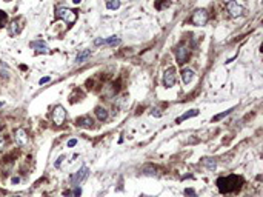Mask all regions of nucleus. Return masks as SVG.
I'll return each mask as SVG.
<instances>
[{
    "label": "nucleus",
    "mask_w": 263,
    "mask_h": 197,
    "mask_svg": "<svg viewBox=\"0 0 263 197\" xmlns=\"http://www.w3.org/2000/svg\"><path fill=\"white\" fill-rule=\"evenodd\" d=\"M243 185V177L240 176H235V174H231L228 177H219L217 179V188L220 193L223 194H228V193H234L237 189H240Z\"/></svg>",
    "instance_id": "f257e3e1"
},
{
    "label": "nucleus",
    "mask_w": 263,
    "mask_h": 197,
    "mask_svg": "<svg viewBox=\"0 0 263 197\" xmlns=\"http://www.w3.org/2000/svg\"><path fill=\"white\" fill-rule=\"evenodd\" d=\"M56 17L57 18H62V20H65L66 23H74L75 20H77V13L73 11V9H69V8H63V6H60V8H57L56 9Z\"/></svg>",
    "instance_id": "f03ea898"
},
{
    "label": "nucleus",
    "mask_w": 263,
    "mask_h": 197,
    "mask_svg": "<svg viewBox=\"0 0 263 197\" xmlns=\"http://www.w3.org/2000/svg\"><path fill=\"white\" fill-rule=\"evenodd\" d=\"M208 22V13L206 9H197L192 16H191V23L195 26H202Z\"/></svg>",
    "instance_id": "7ed1b4c3"
},
{
    "label": "nucleus",
    "mask_w": 263,
    "mask_h": 197,
    "mask_svg": "<svg viewBox=\"0 0 263 197\" xmlns=\"http://www.w3.org/2000/svg\"><path fill=\"white\" fill-rule=\"evenodd\" d=\"M65 120H66V111H65V108L57 105V106L53 109V122H54L57 126H60L65 123Z\"/></svg>",
    "instance_id": "20e7f679"
},
{
    "label": "nucleus",
    "mask_w": 263,
    "mask_h": 197,
    "mask_svg": "<svg viewBox=\"0 0 263 197\" xmlns=\"http://www.w3.org/2000/svg\"><path fill=\"white\" fill-rule=\"evenodd\" d=\"M14 139H16V143L19 145V146H22V148H25V146L29 145V136H28L26 129H23V128H19L16 131Z\"/></svg>",
    "instance_id": "39448f33"
},
{
    "label": "nucleus",
    "mask_w": 263,
    "mask_h": 197,
    "mask_svg": "<svg viewBox=\"0 0 263 197\" xmlns=\"http://www.w3.org/2000/svg\"><path fill=\"white\" fill-rule=\"evenodd\" d=\"M175 59H177V62H179L180 65L186 63L189 60V49L186 46H179V48L175 49Z\"/></svg>",
    "instance_id": "423d86ee"
},
{
    "label": "nucleus",
    "mask_w": 263,
    "mask_h": 197,
    "mask_svg": "<svg viewBox=\"0 0 263 197\" xmlns=\"http://www.w3.org/2000/svg\"><path fill=\"white\" fill-rule=\"evenodd\" d=\"M163 85H165V88H171V86L175 85V71H174V68H169V70L165 71V74H163Z\"/></svg>",
    "instance_id": "0eeeda50"
},
{
    "label": "nucleus",
    "mask_w": 263,
    "mask_h": 197,
    "mask_svg": "<svg viewBox=\"0 0 263 197\" xmlns=\"http://www.w3.org/2000/svg\"><path fill=\"white\" fill-rule=\"evenodd\" d=\"M226 8H228V13H229V16L231 17H237V16H240L242 13H243V8L237 3V2H228V5H226Z\"/></svg>",
    "instance_id": "6e6552de"
},
{
    "label": "nucleus",
    "mask_w": 263,
    "mask_h": 197,
    "mask_svg": "<svg viewBox=\"0 0 263 197\" xmlns=\"http://www.w3.org/2000/svg\"><path fill=\"white\" fill-rule=\"evenodd\" d=\"M88 174H89V169L86 168V166H83L80 171H77L74 176H71V182L74 183V185H78V183H82L83 180L88 177Z\"/></svg>",
    "instance_id": "1a4fd4ad"
},
{
    "label": "nucleus",
    "mask_w": 263,
    "mask_h": 197,
    "mask_svg": "<svg viewBox=\"0 0 263 197\" xmlns=\"http://www.w3.org/2000/svg\"><path fill=\"white\" fill-rule=\"evenodd\" d=\"M93 119L89 117V116H82V117H78L77 120H75V125L80 126V128H93Z\"/></svg>",
    "instance_id": "9d476101"
},
{
    "label": "nucleus",
    "mask_w": 263,
    "mask_h": 197,
    "mask_svg": "<svg viewBox=\"0 0 263 197\" xmlns=\"http://www.w3.org/2000/svg\"><path fill=\"white\" fill-rule=\"evenodd\" d=\"M20 31H22V25H20V20H13L11 23H9V26H8V33H9V36H17Z\"/></svg>",
    "instance_id": "9b49d317"
},
{
    "label": "nucleus",
    "mask_w": 263,
    "mask_h": 197,
    "mask_svg": "<svg viewBox=\"0 0 263 197\" xmlns=\"http://www.w3.org/2000/svg\"><path fill=\"white\" fill-rule=\"evenodd\" d=\"M115 43H119V39L115 36L109 37V39H95L94 40V45H115Z\"/></svg>",
    "instance_id": "f8f14e48"
},
{
    "label": "nucleus",
    "mask_w": 263,
    "mask_h": 197,
    "mask_svg": "<svg viewBox=\"0 0 263 197\" xmlns=\"http://www.w3.org/2000/svg\"><path fill=\"white\" fill-rule=\"evenodd\" d=\"M29 46L33 48V49H36L37 53H48V46H46V43H43V42H31L29 43Z\"/></svg>",
    "instance_id": "ddd939ff"
},
{
    "label": "nucleus",
    "mask_w": 263,
    "mask_h": 197,
    "mask_svg": "<svg viewBox=\"0 0 263 197\" xmlns=\"http://www.w3.org/2000/svg\"><path fill=\"white\" fill-rule=\"evenodd\" d=\"M195 116H199V109H191V111H188V112H185L183 116H180L175 122L177 123H182L183 120H186V119H191V117H195Z\"/></svg>",
    "instance_id": "4468645a"
},
{
    "label": "nucleus",
    "mask_w": 263,
    "mask_h": 197,
    "mask_svg": "<svg viewBox=\"0 0 263 197\" xmlns=\"http://www.w3.org/2000/svg\"><path fill=\"white\" fill-rule=\"evenodd\" d=\"M95 116H97V119H99L100 122H105V120L108 119V111H106L105 108L97 106L95 108Z\"/></svg>",
    "instance_id": "2eb2a0df"
},
{
    "label": "nucleus",
    "mask_w": 263,
    "mask_h": 197,
    "mask_svg": "<svg viewBox=\"0 0 263 197\" xmlns=\"http://www.w3.org/2000/svg\"><path fill=\"white\" fill-rule=\"evenodd\" d=\"M182 79H183V83L188 85L189 82L194 79V71L192 70H183L182 71Z\"/></svg>",
    "instance_id": "dca6fc26"
},
{
    "label": "nucleus",
    "mask_w": 263,
    "mask_h": 197,
    "mask_svg": "<svg viewBox=\"0 0 263 197\" xmlns=\"http://www.w3.org/2000/svg\"><path fill=\"white\" fill-rule=\"evenodd\" d=\"M232 111H234V108H231V109H226V111H223V112H220V114L214 116V117H212V122H219V120H222L223 117H226V116H229V114H231Z\"/></svg>",
    "instance_id": "f3484780"
},
{
    "label": "nucleus",
    "mask_w": 263,
    "mask_h": 197,
    "mask_svg": "<svg viewBox=\"0 0 263 197\" xmlns=\"http://www.w3.org/2000/svg\"><path fill=\"white\" fill-rule=\"evenodd\" d=\"M89 55H91V51H89V49H86V51H83V53H80L78 55H77L75 62H77V63H83V60H86Z\"/></svg>",
    "instance_id": "a211bd4d"
},
{
    "label": "nucleus",
    "mask_w": 263,
    "mask_h": 197,
    "mask_svg": "<svg viewBox=\"0 0 263 197\" xmlns=\"http://www.w3.org/2000/svg\"><path fill=\"white\" fill-rule=\"evenodd\" d=\"M120 6V0H106V8L108 9H117Z\"/></svg>",
    "instance_id": "6ab92c4d"
},
{
    "label": "nucleus",
    "mask_w": 263,
    "mask_h": 197,
    "mask_svg": "<svg viewBox=\"0 0 263 197\" xmlns=\"http://www.w3.org/2000/svg\"><path fill=\"white\" fill-rule=\"evenodd\" d=\"M8 22V14L5 11H0V28H3Z\"/></svg>",
    "instance_id": "aec40b11"
},
{
    "label": "nucleus",
    "mask_w": 263,
    "mask_h": 197,
    "mask_svg": "<svg viewBox=\"0 0 263 197\" xmlns=\"http://www.w3.org/2000/svg\"><path fill=\"white\" fill-rule=\"evenodd\" d=\"M203 165L208 166L209 169H215V162L212 160V159H203Z\"/></svg>",
    "instance_id": "412c9836"
},
{
    "label": "nucleus",
    "mask_w": 263,
    "mask_h": 197,
    "mask_svg": "<svg viewBox=\"0 0 263 197\" xmlns=\"http://www.w3.org/2000/svg\"><path fill=\"white\" fill-rule=\"evenodd\" d=\"M169 6V2H162V0H155V8L157 9H163V8H166Z\"/></svg>",
    "instance_id": "4be33fe9"
},
{
    "label": "nucleus",
    "mask_w": 263,
    "mask_h": 197,
    "mask_svg": "<svg viewBox=\"0 0 263 197\" xmlns=\"http://www.w3.org/2000/svg\"><path fill=\"white\" fill-rule=\"evenodd\" d=\"M185 194H186L188 197H199L197 194H195V191H194L192 188H186V189H185Z\"/></svg>",
    "instance_id": "5701e85b"
},
{
    "label": "nucleus",
    "mask_w": 263,
    "mask_h": 197,
    "mask_svg": "<svg viewBox=\"0 0 263 197\" xmlns=\"http://www.w3.org/2000/svg\"><path fill=\"white\" fill-rule=\"evenodd\" d=\"M5 143H6V139H5V136H0V151L5 148Z\"/></svg>",
    "instance_id": "b1692460"
},
{
    "label": "nucleus",
    "mask_w": 263,
    "mask_h": 197,
    "mask_svg": "<svg viewBox=\"0 0 263 197\" xmlns=\"http://www.w3.org/2000/svg\"><path fill=\"white\" fill-rule=\"evenodd\" d=\"M49 80H51V79H49V77H42V79H40V80H38V83H40V85H43V83H48V82H49Z\"/></svg>",
    "instance_id": "393cba45"
},
{
    "label": "nucleus",
    "mask_w": 263,
    "mask_h": 197,
    "mask_svg": "<svg viewBox=\"0 0 263 197\" xmlns=\"http://www.w3.org/2000/svg\"><path fill=\"white\" fill-rule=\"evenodd\" d=\"M75 145H77V139H71V140L68 142V148H73Z\"/></svg>",
    "instance_id": "a878e982"
},
{
    "label": "nucleus",
    "mask_w": 263,
    "mask_h": 197,
    "mask_svg": "<svg viewBox=\"0 0 263 197\" xmlns=\"http://www.w3.org/2000/svg\"><path fill=\"white\" fill-rule=\"evenodd\" d=\"M63 159H65V156H62V157H58V160H57L56 163H54V166H56V168H58V166H60V163H62V160H63Z\"/></svg>",
    "instance_id": "bb28decb"
},
{
    "label": "nucleus",
    "mask_w": 263,
    "mask_h": 197,
    "mask_svg": "<svg viewBox=\"0 0 263 197\" xmlns=\"http://www.w3.org/2000/svg\"><path fill=\"white\" fill-rule=\"evenodd\" d=\"M74 196L75 197H80V196H82V189H80V188H75V189H74Z\"/></svg>",
    "instance_id": "cd10ccee"
},
{
    "label": "nucleus",
    "mask_w": 263,
    "mask_h": 197,
    "mask_svg": "<svg viewBox=\"0 0 263 197\" xmlns=\"http://www.w3.org/2000/svg\"><path fill=\"white\" fill-rule=\"evenodd\" d=\"M155 117H160V112H159V109H154V112H152Z\"/></svg>",
    "instance_id": "c85d7f7f"
},
{
    "label": "nucleus",
    "mask_w": 263,
    "mask_h": 197,
    "mask_svg": "<svg viewBox=\"0 0 263 197\" xmlns=\"http://www.w3.org/2000/svg\"><path fill=\"white\" fill-rule=\"evenodd\" d=\"M11 182H13V183H19L20 179H19V177H13V180H11Z\"/></svg>",
    "instance_id": "c756f323"
},
{
    "label": "nucleus",
    "mask_w": 263,
    "mask_h": 197,
    "mask_svg": "<svg viewBox=\"0 0 263 197\" xmlns=\"http://www.w3.org/2000/svg\"><path fill=\"white\" fill-rule=\"evenodd\" d=\"M73 2H74V3H80L82 0H73Z\"/></svg>",
    "instance_id": "7c9ffc66"
},
{
    "label": "nucleus",
    "mask_w": 263,
    "mask_h": 197,
    "mask_svg": "<svg viewBox=\"0 0 263 197\" xmlns=\"http://www.w3.org/2000/svg\"><path fill=\"white\" fill-rule=\"evenodd\" d=\"M2 105H3V103H2V102H0V106H2Z\"/></svg>",
    "instance_id": "2f4dec72"
}]
</instances>
